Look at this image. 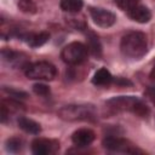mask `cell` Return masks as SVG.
<instances>
[{"label":"cell","mask_w":155,"mask_h":155,"mask_svg":"<svg viewBox=\"0 0 155 155\" xmlns=\"http://www.w3.org/2000/svg\"><path fill=\"white\" fill-rule=\"evenodd\" d=\"M121 52L124 56L138 59L142 56L145 54L148 44H147V36L140 31H131L127 33L122 39L120 44Z\"/></svg>","instance_id":"obj_1"},{"label":"cell","mask_w":155,"mask_h":155,"mask_svg":"<svg viewBox=\"0 0 155 155\" xmlns=\"http://www.w3.org/2000/svg\"><path fill=\"white\" fill-rule=\"evenodd\" d=\"M107 105L110 109L117 111H130L140 117H145L149 115V108L143 103V101L133 96L114 97L107 102Z\"/></svg>","instance_id":"obj_2"},{"label":"cell","mask_w":155,"mask_h":155,"mask_svg":"<svg viewBox=\"0 0 155 155\" xmlns=\"http://www.w3.org/2000/svg\"><path fill=\"white\" fill-rule=\"evenodd\" d=\"M58 116L65 121L92 120L96 117V110L92 105H67L58 110Z\"/></svg>","instance_id":"obj_3"},{"label":"cell","mask_w":155,"mask_h":155,"mask_svg":"<svg viewBox=\"0 0 155 155\" xmlns=\"http://www.w3.org/2000/svg\"><path fill=\"white\" fill-rule=\"evenodd\" d=\"M56 74V67L48 62H36L25 68L27 78L33 80H52Z\"/></svg>","instance_id":"obj_4"},{"label":"cell","mask_w":155,"mask_h":155,"mask_svg":"<svg viewBox=\"0 0 155 155\" xmlns=\"http://www.w3.org/2000/svg\"><path fill=\"white\" fill-rule=\"evenodd\" d=\"M62 59L71 65L82 63L87 57V47L81 42H71L67 45L62 51Z\"/></svg>","instance_id":"obj_5"},{"label":"cell","mask_w":155,"mask_h":155,"mask_svg":"<svg viewBox=\"0 0 155 155\" xmlns=\"http://www.w3.org/2000/svg\"><path fill=\"white\" fill-rule=\"evenodd\" d=\"M103 145L105 149L110 151H119V153H128V154H137L142 153V150L137 149L133 144H131L128 140L120 138V137H114L109 136L103 140Z\"/></svg>","instance_id":"obj_6"},{"label":"cell","mask_w":155,"mask_h":155,"mask_svg":"<svg viewBox=\"0 0 155 155\" xmlns=\"http://www.w3.org/2000/svg\"><path fill=\"white\" fill-rule=\"evenodd\" d=\"M90 13H91V17L93 19V22L102 27V28H108L110 25H113L116 21V16L108 11V10H104V8H98V7H91L90 8Z\"/></svg>","instance_id":"obj_7"},{"label":"cell","mask_w":155,"mask_h":155,"mask_svg":"<svg viewBox=\"0 0 155 155\" xmlns=\"http://www.w3.org/2000/svg\"><path fill=\"white\" fill-rule=\"evenodd\" d=\"M58 149V143L46 138H36L31 142V150L35 155L53 154Z\"/></svg>","instance_id":"obj_8"},{"label":"cell","mask_w":155,"mask_h":155,"mask_svg":"<svg viewBox=\"0 0 155 155\" xmlns=\"http://www.w3.org/2000/svg\"><path fill=\"white\" fill-rule=\"evenodd\" d=\"M71 140L76 147H87L94 140V133L88 128H80L73 133Z\"/></svg>","instance_id":"obj_9"},{"label":"cell","mask_w":155,"mask_h":155,"mask_svg":"<svg viewBox=\"0 0 155 155\" xmlns=\"http://www.w3.org/2000/svg\"><path fill=\"white\" fill-rule=\"evenodd\" d=\"M128 16H130L131 19H133L138 23H147L150 19L151 13L145 6L137 5V6H134L133 8H131L128 11Z\"/></svg>","instance_id":"obj_10"},{"label":"cell","mask_w":155,"mask_h":155,"mask_svg":"<svg viewBox=\"0 0 155 155\" xmlns=\"http://www.w3.org/2000/svg\"><path fill=\"white\" fill-rule=\"evenodd\" d=\"M18 126L23 131H25L27 133H31V134H38L41 131L40 125L38 122H35L34 120L27 119V117H19L18 119Z\"/></svg>","instance_id":"obj_11"},{"label":"cell","mask_w":155,"mask_h":155,"mask_svg":"<svg viewBox=\"0 0 155 155\" xmlns=\"http://www.w3.org/2000/svg\"><path fill=\"white\" fill-rule=\"evenodd\" d=\"M111 80H113L111 74L105 68H102V69L97 70V73L93 75L92 82L98 86H104V85H109L111 82Z\"/></svg>","instance_id":"obj_12"},{"label":"cell","mask_w":155,"mask_h":155,"mask_svg":"<svg viewBox=\"0 0 155 155\" xmlns=\"http://www.w3.org/2000/svg\"><path fill=\"white\" fill-rule=\"evenodd\" d=\"M48 39H50V34L46 31H42L39 34H29L27 36V42L31 47H38V46L44 45Z\"/></svg>","instance_id":"obj_13"},{"label":"cell","mask_w":155,"mask_h":155,"mask_svg":"<svg viewBox=\"0 0 155 155\" xmlns=\"http://www.w3.org/2000/svg\"><path fill=\"white\" fill-rule=\"evenodd\" d=\"M87 47H88V50L91 51V53L93 56H97V57L101 56L102 46H101V42H99L96 34H93V33L88 34V36H87Z\"/></svg>","instance_id":"obj_14"},{"label":"cell","mask_w":155,"mask_h":155,"mask_svg":"<svg viewBox=\"0 0 155 155\" xmlns=\"http://www.w3.org/2000/svg\"><path fill=\"white\" fill-rule=\"evenodd\" d=\"M82 5V0H61V7L65 12H79Z\"/></svg>","instance_id":"obj_15"},{"label":"cell","mask_w":155,"mask_h":155,"mask_svg":"<svg viewBox=\"0 0 155 155\" xmlns=\"http://www.w3.org/2000/svg\"><path fill=\"white\" fill-rule=\"evenodd\" d=\"M18 7L27 13H35L36 6L31 0H19L18 1Z\"/></svg>","instance_id":"obj_16"},{"label":"cell","mask_w":155,"mask_h":155,"mask_svg":"<svg viewBox=\"0 0 155 155\" xmlns=\"http://www.w3.org/2000/svg\"><path fill=\"white\" fill-rule=\"evenodd\" d=\"M116 5L121 8V10H125V11H130L131 8H133L134 6L138 5L139 0H115Z\"/></svg>","instance_id":"obj_17"},{"label":"cell","mask_w":155,"mask_h":155,"mask_svg":"<svg viewBox=\"0 0 155 155\" xmlns=\"http://www.w3.org/2000/svg\"><path fill=\"white\" fill-rule=\"evenodd\" d=\"M22 148V140L18 138H11L6 142V149L11 153H16Z\"/></svg>","instance_id":"obj_18"},{"label":"cell","mask_w":155,"mask_h":155,"mask_svg":"<svg viewBox=\"0 0 155 155\" xmlns=\"http://www.w3.org/2000/svg\"><path fill=\"white\" fill-rule=\"evenodd\" d=\"M33 90H34V92H35L36 94H39V96H47V94L50 93L48 86H46V85H44V84H36V85H34V86H33Z\"/></svg>","instance_id":"obj_19"},{"label":"cell","mask_w":155,"mask_h":155,"mask_svg":"<svg viewBox=\"0 0 155 155\" xmlns=\"http://www.w3.org/2000/svg\"><path fill=\"white\" fill-rule=\"evenodd\" d=\"M0 111H1V114H0V116H1V122H5V121H6V117H7V115H8V113H7V109H6V107H5L4 103H2L1 107H0Z\"/></svg>","instance_id":"obj_20"},{"label":"cell","mask_w":155,"mask_h":155,"mask_svg":"<svg viewBox=\"0 0 155 155\" xmlns=\"http://www.w3.org/2000/svg\"><path fill=\"white\" fill-rule=\"evenodd\" d=\"M150 79H151V81L155 82V63H154L153 69H151V71H150Z\"/></svg>","instance_id":"obj_21"}]
</instances>
